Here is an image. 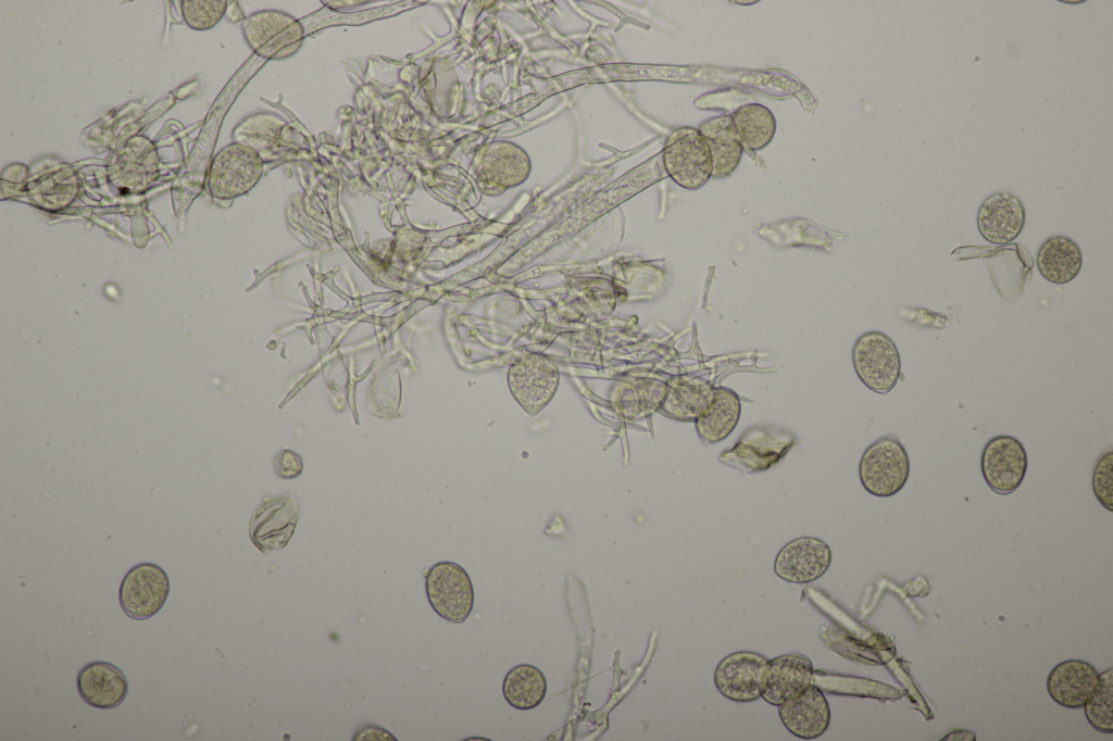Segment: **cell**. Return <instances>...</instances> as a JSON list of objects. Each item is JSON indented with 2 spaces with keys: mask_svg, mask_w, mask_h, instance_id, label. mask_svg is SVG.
Here are the masks:
<instances>
[{
  "mask_svg": "<svg viewBox=\"0 0 1113 741\" xmlns=\"http://www.w3.org/2000/svg\"><path fill=\"white\" fill-rule=\"evenodd\" d=\"M910 474L905 448L893 435L872 442L863 452L859 477L863 488L875 497L887 498L902 490Z\"/></svg>",
  "mask_w": 1113,
  "mask_h": 741,
  "instance_id": "cell-1",
  "label": "cell"
},
{
  "mask_svg": "<svg viewBox=\"0 0 1113 741\" xmlns=\"http://www.w3.org/2000/svg\"><path fill=\"white\" fill-rule=\"evenodd\" d=\"M663 163L668 176L687 190L700 189L712 177L713 165L709 146L695 127H678L667 136L663 148Z\"/></svg>",
  "mask_w": 1113,
  "mask_h": 741,
  "instance_id": "cell-2",
  "label": "cell"
},
{
  "mask_svg": "<svg viewBox=\"0 0 1113 741\" xmlns=\"http://www.w3.org/2000/svg\"><path fill=\"white\" fill-rule=\"evenodd\" d=\"M559 378L554 360L537 352L517 359L508 372L509 389L529 416H536L548 405L558 389Z\"/></svg>",
  "mask_w": 1113,
  "mask_h": 741,
  "instance_id": "cell-3",
  "label": "cell"
},
{
  "mask_svg": "<svg viewBox=\"0 0 1113 741\" xmlns=\"http://www.w3.org/2000/svg\"><path fill=\"white\" fill-rule=\"evenodd\" d=\"M852 363L863 385L880 394L888 393L901 375V360L895 342L877 330L864 332L856 339Z\"/></svg>",
  "mask_w": 1113,
  "mask_h": 741,
  "instance_id": "cell-4",
  "label": "cell"
},
{
  "mask_svg": "<svg viewBox=\"0 0 1113 741\" xmlns=\"http://www.w3.org/2000/svg\"><path fill=\"white\" fill-rule=\"evenodd\" d=\"M242 32L250 48L265 59H284L301 47L304 30L293 16L279 11H261L242 22Z\"/></svg>",
  "mask_w": 1113,
  "mask_h": 741,
  "instance_id": "cell-5",
  "label": "cell"
},
{
  "mask_svg": "<svg viewBox=\"0 0 1113 741\" xmlns=\"http://www.w3.org/2000/svg\"><path fill=\"white\" fill-rule=\"evenodd\" d=\"M263 162L258 152L239 142L223 148L212 160L208 187L212 196L232 199L250 190L262 174Z\"/></svg>",
  "mask_w": 1113,
  "mask_h": 741,
  "instance_id": "cell-6",
  "label": "cell"
},
{
  "mask_svg": "<svg viewBox=\"0 0 1113 741\" xmlns=\"http://www.w3.org/2000/svg\"><path fill=\"white\" fill-rule=\"evenodd\" d=\"M426 595L434 611L450 623H463L474 605L470 576L459 564L439 562L430 567L425 581Z\"/></svg>",
  "mask_w": 1113,
  "mask_h": 741,
  "instance_id": "cell-7",
  "label": "cell"
},
{
  "mask_svg": "<svg viewBox=\"0 0 1113 741\" xmlns=\"http://www.w3.org/2000/svg\"><path fill=\"white\" fill-rule=\"evenodd\" d=\"M170 580L165 570L153 563H140L124 576L118 600L124 613L134 619L154 616L165 604Z\"/></svg>",
  "mask_w": 1113,
  "mask_h": 741,
  "instance_id": "cell-8",
  "label": "cell"
},
{
  "mask_svg": "<svg viewBox=\"0 0 1113 741\" xmlns=\"http://www.w3.org/2000/svg\"><path fill=\"white\" fill-rule=\"evenodd\" d=\"M1028 460L1022 442L1010 435H998L985 444L980 468L988 487L998 494L1015 491L1025 478Z\"/></svg>",
  "mask_w": 1113,
  "mask_h": 741,
  "instance_id": "cell-9",
  "label": "cell"
},
{
  "mask_svg": "<svg viewBox=\"0 0 1113 741\" xmlns=\"http://www.w3.org/2000/svg\"><path fill=\"white\" fill-rule=\"evenodd\" d=\"M767 658L756 652L738 651L725 656L714 671L718 692L734 702H752L761 698Z\"/></svg>",
  "mask_w": 1113,
  "mask_h": 741,
  "instance_id": "cell-10",
  "label": "cell"
},
{
  "mask_svg": "<svg viewBox=\"0 0 1113 741\" xmlns=\"http://www.w3.org/2000/svg\"><path fill=\"white\" fill-rule=\"evenodd\" d=\"M526 153L511 143H495L483 152L477 166V183L485 194L499 196L518 186L528 176Z\"/></svg>",
  "mask_w": 1113,
  "mask_h": 741,
  "instance_id": "cell-11",
  "label": "cell"
},
{
  "mask_svg": "<svg viewBox=\"0 0 1113 741\" xmlns=\"http://www.w3.org/2000/svg\"><path fill=\"white\" fill-rule=\"evenodd\" d=\"M831 563V550L815 537H799L786 543L777 553L774 572L783 580L806 583L822 577Z\"/></svg>",
  "mask_w": 1113,
  "mask_h": 741,
  "instance_id": "cell-12",
  "label": "cell"
},
{
  "mask_svg": "<svg viewBox=\"0 0 1113 741\" xmlns=\"http://www.w3.org/2000/svg\"><path fill=\"white\" fill-rule=\"evenodd\" d=\"M811 660L800 653H789L767 661L761 698L773 706L795 698L813 683Z\"/></svg>",
  "mask_w": 1113,
  "mask_h": 741,
  "instance_id": "cell-13",
  "label": "cell"
},
{
  "mask_svg": "<svg viewBox=\"0 0 1113 741\" xmlns=\"http://www.w3.org/2000/svg\"><path fill=\"white\" fill-rule=\"evenodd\" d=\"M1026 221L1025 208L1015 194L997 191L988 196L977 212L980 235L993 244H1006L1018 237Z\"/></svg>",
  "mask_w": 1113,
  "mask_h": 741,
  "instance_id": "cell-14",
  "label": "cell"
},
{
  "mask_svg": "<svg viewBox=\"0 0 1113 741\" xmlns=\"http://www.w3.org/2000/svg\"><path fill=\"white\" fill-rule=\"evenodd\" d=\"M778 714L786 729L804 740L821 737L830 723L828 702L823 691L814 683L780 704Z\"/></svg>",
  "mask_w": 1113,
  "mask_h": 741,
  "instance_id": "cell-15",
  "label": "cell"
},
{
  "mask_svg": "<svg viewBox=\"0 0 1113 741\" xmlns=\"http://www.w3.org/2000/svg\"><path fill=\"white\" fill-rule=\"evenodd\" d=\"M1099 680L1098 670L1088 662L1067 660L1052 668L1047 678L1049 695L1061 706L1084 707Z\"/></svg>",
  "mask_w": 1113,
  "mask_h": 741,
  "instance_id": "cell-16",
  "label": "cell"
},
{
  "mask_svg": "<svg viewBox=\"0 0 1113 741\" xmlns=\"http://www.w3.org/2000/svg\"><path fill=\"white\" fill-rule=\"evenodd\" d=\"M77 689L87 704L100 709H111L125 700L128 683L118 667L109 662L96 661L79 670Z\"/></svg>",
  "mask_w": 1113,
  "mask_h": 741,
  "instance_id": "cell-17",
  "label": "cell"
},
{
  "mask_svg": "<svg viewBox=\"0 0 1113 741\" xmlns=\"http://www.w3.org/2000/svg\"><path fill=\"white\" fill-rule=\"evenodd\" d=\"M712 158V177L716 179L731 175L738 167L743 146L735 128L731 115L724 114L704 120L699 125Z\"/></svg>",
  "mask_w": 1113,
  "mask_h": 741,
  "instance_id": "cell-18",
  "label": "cell"
},
{
  "mask_svg": "<svg viewBox=\"0 0 1113 741\" xmlns=\"http://www.w3.org/2000/svg\"><path fill=\"white\" fill-rule=\"evenodd\" d=\"M713 386L699 377L676 376L666 382L659 411L683 422H695L712 399Z\"/></svg>",
  "mask_w": 1113,
  "mask_h": 741,
  "instance_id": "cell-19",
  "label": "cell"
},
{
  "mask_svg": "<svg viewBox=\"0 0 1113 741\" xmlns=\"http://www.w3.org/2000/svg\"><path fill=\"white\" fill-rule=\"evenodd\" d=\"M740 412V400L735 391L714 388L711 401L695 420L698 436L705 443L721 442L736 428Z\"/></svg>",
  "mask_w": 1113,
  "mask_h": 741,
  "instance_id": "cell-20",
  "label": "cell"
},
{
  "mask_svg": "<svg viewBox=\"0 0 1113 741\" xmlns=\"http://www.w3.org/2000/svg\"><path fill=\"white\" fill-rule=\"evenodd\" d=\"M1081 265L1080 248L1073 239L1063 235L1045 240L1037 253L1039 273L1053 284L1070 282L1078 275Z\"/></svg>",
  "mask_w": 1113,
  "mask_h": 741,
  "instance_id": "cell-21",
  "label": "cell"
},
{
  "mask_svg": "<svg viewBox=\"0 0 1113 741\" xmlns=\"http://www.w3.org/2000/svg\"><path fill=\"white\" fill-rule=\"evenodd\" d=\"M297 510L290 504L283 511L282 503L273 510L270 504L263 505L255 511L250 523L251 540L263 552L283 548L292 535L296 522Z\"/></svg>",
  "mask_w": 1113,
  "mask_h": 741,
  "instance_id": "cell-22",
  "label": "cell"
},
{
  "mask_svg": "<svg viewBox=\"0 0 1113 741\" xmlns=\"http://www.w3.org/2000/svg\"><path fill=\"white\" fill-rule=\"evenodd\" d=\"M502 692L512 707L521 711L532 709L542 702L547 693V680L536 666L516 665L505 675Z\"/></svg>",
  "mask_w": 1113,
  "mask_h": 741,
  "instance_id": "cell-23",
  "label": "cell"
},
{
  "mask_svg": "<svg viewBox=\"0 0 1113 741\" xmlns=\"http://www.w3.org/2000/svg\"><path fill=\"white\" fill-rule=\"evenodd\" d=\"M731 118L743 148L748 150H761L774 138L776 120L763 104H743L734 111Z\"/></svg>",
  "mask_w": 1113,
  "mask_h": 741,
  "instance_id": "cell-24",
  "label": "cell"
},
{
  "mask_svg": "<svg viewBox=\"0 0 1113 741\" xmlns=\"http://www.w3.org/2000/svg\"><path fill=\"white\" fill-rule=\"evenodd\" d=\"M1088 723L1098 731L1113 732V670L1099 674L1098 683L1084 705Z\"/></svg>",
  "mask_w": 1113,
  "mask_h": 741,
  "instance_id": "cell-25",
  "label": "cell"
},
{
  "mask_svg": "<svg viewBox=\"0 0 1113 741\" xmlns=\"http://www.w3.org/2000/svg\"><path fill=\"white\" fill-rule=\"evenodd\" d=\"M227 9L225 0H184L182 14L185 23L192 29L207 30L215 26Z\"/></svg>",
  "mask_w": 1113,
  "mask_h": 741,
  "instance_id": "cell-26",
  "label": "cell"
},
{
  "mask_svg": "<svg viewBox=\"0 0 1113 741\" xmlns=\"http://www.w3.org/2000/svg\"><path fill=\"white\" fill-rule=\"evenodd\" d=\"M1092 490L1102 506L1113 511V451L1103 453L1092 473Z\"/></svg>",
  "mask_w": 1113,
  "mask_h": 741,
  "instance_id": "cell-27",
  "label": "cell"
},
{
  "mask_svg": "<svg viewBox=\"0 0 1113 741\" xmlns=\"http://www.w3.org/2000/svg\"><path fill=\"white\" fill-rule=\"evenodd\" d=\"M275 470L282 478H295L302 472L301 457L290 450L280 451L274 462Z\"/></svg>",
  "mask_w": 1113,
  "mask_h": 741,
  "instance_id": "cell-28",
  "label": "cell"
}]
</instances>
